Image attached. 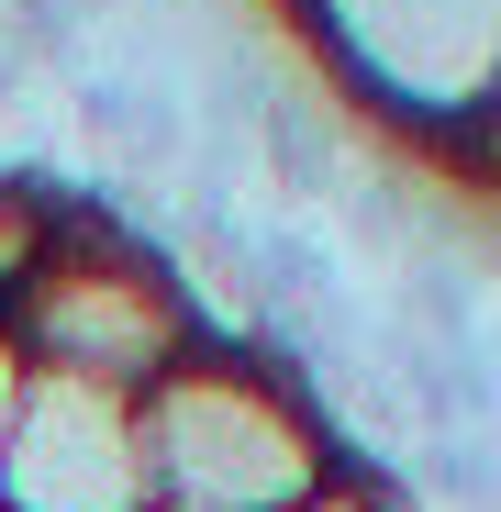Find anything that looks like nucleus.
<instances>
[{
    "instance_id": "nucleus-1",
    "label": "nucleus",
    "mask_w": 501,
    "mask_h": 512,
    "mask_svg": "<svg viewBox=\"0 0 501 512\" xmlns=\"http://www.w3.org/2000/svg\"><path fill=\"white\" fill-rule=\"evenodd\" d=\"M134 412H145L156 512H290L323 479H346L312 390L245 334H201Z\"/></svg>"
},
{
    "instance_id": "nucleus-2",
    "label": "nucleus",
    "mask_w": 501,
    "mask_h": 512,
    "mask_svg": "<svg viewBox=\"0 0 501 512\" xmlns=\"http://www.w3.org/2000/svg\"><path fill=\"white\" fill-rule=\"evenodd\" d=\"M0 334H12V357L45 368V379H90V390L145 401L201 346V301H190V279L167 268L156 245L112 234L101 212H56V245L34 256V279L0 312Z\"/></svg>"
},
{
    "instance_id": "nucleus-3",
    "label": "nucleus",
    "mask_w": 501,
    "mask_h": 512,
    "mask_svg": "<svg viewBox=\"0 0 501 512\" xmlns=\"http://www.w3.org/2000/svg\"><path fill=\"white\" fill-rule=\"evenodd\" d=\"M323 56L424 134H468L501 90V0H312Z\"/></svg>"
},
{
    "instance_id": "nucleus-4",
    "label": "nucleus",
    "mask_w": 501,
    "mask_h": 512,
    "mask_svg": "<svg viewBox=\"0 0 501 512\" xmlns=\"http://www.w3.org/2000/svg\"><path fill=\"white\" fill-rule=\"evenodd\" d=\"M0 512H156L145 412L123 390L23 368L12 435H0Z\"/></svg>"
},
{
    "instance_id": "nucleus-5",
    "label": "nucleus",
    "mask_w": 501,
    "mask_h": 512,
    "mask_svg": "<svg viewBox=\"0 0 501 512\" xmlns=\"http://www.w3.org/2000/svg\"><path fill=\"white\" fill-rule=\"evenodd\" d=\"M446 145H457V156L479 167V179H490V167H501V90H490V112H479L468 134H446Z\"/></svg>"
},
{
    "instance_id": "nucleus-6",
    "label": "nucleus",
    "mask_w": 501,
    "mask_h": 512,
    "mask_svg": "<svg viewBox=\"0 0 501 512\" xmlns=\"http://www.w3.org/2000/svg\"><path fill=\"white\" fill-rule=\"evenodd\" d=\"M12 401H23V357H12V334H0V435H12Z\"/></svg>"
}]
</instances>
